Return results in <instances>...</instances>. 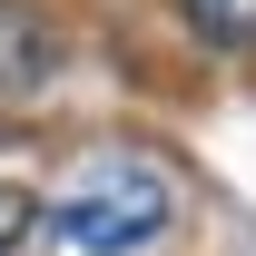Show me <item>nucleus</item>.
<instances>
[{"label":"nucleus","instance_id":"f257e3e1","mask_svg":"<svg viewBox=\"0 0 256 256\" xmlns=\"http://www.w3.org/2000/svg\"><path fill=\"white\" fill-rule=\"evenodd\" d=\"M50 226L79 256H138L178 226V178L148 148H89L60 178V197H50Z\"/></svg>","mask_w":256,"mask_h":256},{"label":"nucleus","instance_id":"f03ea898","mask_svg":"<svg viewBox=\"0 0 256 256\" xmlns=\"http://www.w3.org/2000/svg\"><path fill=\"white\" fill-rule=\"evenodd\" d=\"M50 69H60V50H50V30H40V10L0 0V108H10V98H40Z\"/></svg>","mask_w":256,"mask_h":256},{"label":"nucleus","instance_id":"7ed1b4c3","mask_svg":"<svg viewBox=\"0 0 256 256\" xmlns=\"http://www.w3.org/2000/svg\"><path fill=\"white\" fill-rule=\"evenodd\" d=\"M207 50H256V0H178Z\"/></svg>","mask_w":256,"mask_h":256},{"label":"nucleus","instance_id":"20e7f679","mask_svg":"<svg viewBox=\"0 0 256 256\" xmlns=\"http://www.w3.org/2000/svg\"><path fill=\"white\" fill-rule=\"evenodd\" d=\"M30 226H40V197H30V188H10V178H0V256L20 246Z\"/></svg>","mask_w":256,"mask_h":256}]
</instances>
